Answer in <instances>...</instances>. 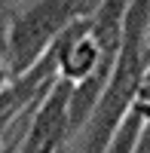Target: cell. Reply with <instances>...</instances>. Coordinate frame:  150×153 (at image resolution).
I'll return each instance as SVG.
<instances>
[{"label":"cell","instance_id":"cell-1","mask_svg":"<svg viewBox=\"0 0 150 153\" xmlns=\"http://www.w3.org/2000/svg\"><path fill=\"white\" fill-rule=\"evenodd\" d=\"M65 9H68L65 0H46V3L34 6L28 16L16 25V34H12V55H16L19 68H25L46 46V40L55 34L58 22L65 19Z\"/></svg>","mask_w":150,"mask_h":153},{"label":"cell","instance_id":"cell-2","mask_svg":"<svg viewBox=\"0 0 150 153\" xmlns=\"http://www.w3.org/2000/svg\"><path fill=\"white\" fill-rule=\"evenodd\" d=\"M138 16H135V28L129 34V46H126V55H123L120 68L114 74V83H110L107 89V98H104V126L117 123V117L123 113V107H126V101L132 98L135 92V83H138Z\"/></svg>","mask_w":150,"mask_h":153},{"label":"cell","instance_id":"cell-3","mask_svg":"<svg viewBox=\"0 0 150 153\" xmlns=\"http://www.w3.org/2000/svg\"><path fill=\"white\" fill-rule=\"evenodd\" d=\"M68 98H71V86H58L52 101L43 107V113H40V120H37L31 138H28V150H49V147L58 144L61 132H65V123H68L65 120Z\"/></svg>","mask_w":150,"mask_h":153},{"label":"cell","instance_id":"cell-4","mask_svg":"<svg viewBox=\"0 0 150 153\" xmlns=\"http://www.w3.org/2000/svg\"><path fill=\"white\" fill-rule=\"evenodd\" d=\"M61 61H65V71L74 74V76H83L95 71V61H98V46L95 43H80V46H68L65 55H61Z\"/></svg>","mask_w":150,"mask_h":153},{"label":"cell","instance_id":"cell-5","mask_svg":"<svg viewBox=\"0 0 150 153\" xmlns=\"http://www.w3.org/2000/svg\"><path fill=\"white\" fill-rule=\"evenodd\" d=\"M6 107H9V98L0 95V123H3V117H6Z\"/></svg>","mask_w":150,"mask_h":153},{"label":"cell","instance_id":"cell-6","mask_svg":"<svg viewBox=\"0 0 150 153\" xmlns=\"http://www.w3.org/2000/svg\"><path fill=\"white\" fill-rule=\"evenodd\" d=\"M0 86H3V74H0Z\"/></svg>","mask_w":150,"mask_h":153}]
</instances>
